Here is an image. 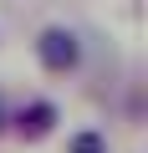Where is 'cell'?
Wrapping results in <instances>:
<instances>
[{"mask_svg": "<svg viewBox=\"0 0 148 153\" xmlns=\"http://www.w3.org/2000/svg\"><path fill=\"white\" fill-rule=\"evenodd\" d=\"M0 133H5V102H0Z\"/></svg>", "mask_w": 148, "mask_h": 153, "instance_id": "277c9868", "label": "cell"}, {"mask_svg": "<svg viewBox=\"0 0 148 153\" xmlns=\"http://www.w3.org/2000/svg\"><path fill=\"white\" fill-rule=\"evenodd\" d=\"M56 128V102H46V97H36V102H26L21 112H16V133L26 138V143H36V138H46Z\"/></svg>", "mask_w": 148, "mask_h": 153, "instance_id": "7a4b0ae2", "label": "cell"}, {"mask_svg": "<svg viewBox=\"0 0 148 153\" xmlns=\"http://www.w3.org/2000/svg\"><path fill=\"white\" fill-rule=\"evenodd\" d=\"M36 56H41V66H46V71L66 76L71 66L82 61V46H77V36H71L66 26H46V31L36 36Z\"/></svg>", "mask_w": 148, "mask_h": 153, "instance_id": "6da1fadb", "label": "cell"}, {"mask_svg": "<svg viewBox=\"0 0 148 153\" xmlns=\"http://www.w3.org/2000/svg\"><path fill=\"white\" fill-rule=\"evenodd\" d=\"M71 153H107V143H102V133H92V128H82V133H71V143H66Z\"/></svg>", "mask_w": 148, "mask_h": 153, "instance_id": "3957f363", "label": "cell"}]
</instances>
